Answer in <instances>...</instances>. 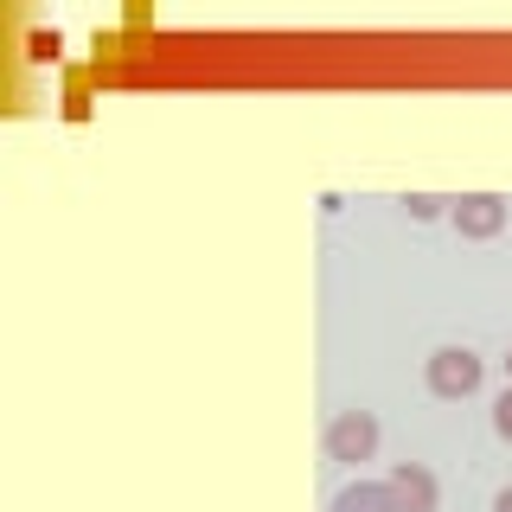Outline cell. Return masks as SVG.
<instances>
[{"label": "cell", "instance_id": "6da1fadb", "mask_svg": "<svg viewBox=\"0 0 512 512\" xmlns=\"http://www.w3.org/2000/svg\"><path fill=\"white\" fill-rule=\"evenodd\" d=\"M327 455L333 461H372L378 455V416L372 410H340L327 423Z\"/></svg>", "mask_w": 512, "mask_h": 512}, {"label": "cell", "instance_id": "7a4b0ae2", "mask_svg": "<svg viewBox=\"0 0 512 512\" xmlns=\"http://www.w3.org/2000/svg\"><path fill=\"white\" fill-rule=\"evenodd\" d=\"M429 391H436V397H474L480 391V359L468 346L429 352Z\"/></svg>", "mask_w": 512, "mask_h": 512}, {"label": "cell", "instance_id": "3957f363", "mask_svg": "<svg viewBox=\"0 0 512 512\" xmlns=\"http://www.w3.org/2000/svg\"><path fill=\"white\" fill-rule=\"evenodd\" d=\"M455 231L461 237H500L506 231V199L500 192H468V199H455Z\"/></svg>", "mask_w": 512, "mask_h": 512}, {"label": "cell", "instance_id": "277c9868", "mask_svg": "<svg viewBox=\"0 0 512 512\" xmlns=\"http://www.w3.org/2000/svg\"><path fill=\"white\" fill-rule=\"evenodd\" d=\"M391 493H397L404 512H436V500H442L436 474H429L423 461H397V468H391Z\"/></svg>", "mask_w": 512, "mask_h": 512}, {"label": "cell", "instance_id": "5b68a950", "mask_svg": "<svg viewBox=\"0 0 512 512\" xmlns=\"http://www.w3.org/2000/svg\"><path fill=\"white\" fill-rule=\"evenodd\" d=\"M333 512H404V506H397L391 480H352L333 493Z\"/></svg>", "mask_w": 512, "mask_h": 512}, {"label": "cell", "instance_id": "8992f818", "mask_svg": "<svg viewBox=\"0 0 512 512\" xmlns=\"http://www.w3.org/2000/svg\"><path fill=\"white\" fill-rule=\"evenodd\" d=\"M493 429H500V442H512V384H506L500 404H493Z\"/></svg>", "mask_w": 512, "mask_h": 512}, {"label": "cell", "instance_id": "52a82bcc", "mask_svg": "<svg viewBox=\"0 0 512 512\" xmlns=\"http://www.w3.org/2000/svg\"><path fill=\"white\" fill-rule=\"evenodd\" d=\"M404 212H410V218H436L442 199H404Z\"/></svg>", "mask_w": 512, "mask_h": 512}, {"label": "cell", "instance_id": "ba28073f", "mask_svg": "<svg viewBox=\"0 0 512 512\" xmlns=\"http://www.w3.org/2000/svg\"><path fill=\"white\" fill-rule=\"evenodd\" d=\"M493 512H512V487H500V493H493Z\"/></svg>", "mask_w": 512, "mask_h": 512}, {"label": "cell", "instance_id": "9c48e42d", "mask_svg": "<svg viewBox=\"0 0 512 512\" xmlns=\"http://www.w3.org/2000/svg\"><path fill=\"white\" fill-rule=\"evenodd\" d=\"M506 378H512V352H506Z\"/></svg>", "mask_w": 512, "mask_h": 512}]
</instances>
